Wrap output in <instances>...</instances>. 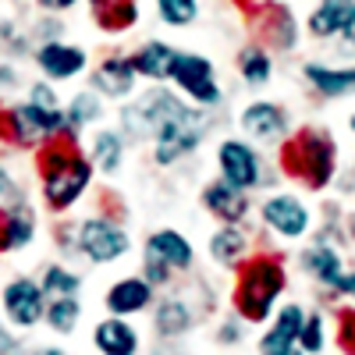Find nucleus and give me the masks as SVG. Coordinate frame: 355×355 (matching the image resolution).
Returning a JSON list of instances; mask_svg holds the SVG:
<instances>
[{
  "instance_id": "aec40b11",
  "label": "nucleus",
  "mask_w": 355,
  "mask_h": 355,
  "mask_svg": "<svg viewBox=\"0 0 355 355\" xmlns=\"http://www.w3.org/2000/svg\"><path fill=\"white\" fill-rule=\"evenodd\" d=\"M299 263H302V270L316 281V284H323L327 291H338V284H341V277H345V256L327 242V239H316L313 245H306L302 252H299Z\"/></svg>"
},
{
  "instance_id": "f03ea898",
  "label": "nucleus",
  "mask_w": 355,
  "mask_h": 355,
  "mask_svg": "<svg viewBox=\"0 0 355 355\" xmlns=\"http://www.w3.org/2000/svg\"><path fill=\"white\" fill-rule=\"evenodd\" d=\"M288 291V266L281 256L274 252H263V256H249L245 263H239V281H234V291H231V306H234V316H239L245 327H259L266 323L281 299Z\"/></svg>"
},
{
  "instance_id": "7c9ffc66",
  "label": "nucleus",
  "mask_w": 355,
  "mask_h": 355,
  "mask_svg": "<svg viewBox=\"0 0 355 355\" xmlns=\"http://www.w3.org/2000/svg\"><path fill=\"white\" fill-rule=\"evenodd\" d=\"M78 320H82V302H78V299H50V302H46L43 323H46L53 334H61V338L75 334Z\"/></svg>"
},
{
  "instance_id": "a19ab883",
  "label": "nucleus",
  "mask_w": 355,
  "mask_h": 355,
  "mask_svg": "<svg viewBox=\"0 0 355 355\" xmlns=\"http://www.w3.org/2000/svg\"><path fill=\"white\" fill-rule=\"evenodd\" d=\"M18 85H21L18 68H15L11 61H4V57H0V96H4V93H15Z\"/></svg>"
},
{
  "instance_id": "6ab92c4d",
  "label": "nucleus",
  "mask_w": 355,
  "mask_h": 355,
  "mask_svg": "<svg viewBox=\"0 0 355 355\" xmlns=\"http://www.w3.org/2000/svg\"><path fill=\"white\" fill-rule=\"evenodd\" d=\"M302 78L309 82L313 93L323 100H345L355 96V64H327V61H306Z\"/></svg>"
},
{
  "instance_id": "58836bf2",
  "label": "nucleus",
  "mask_w": 355,
  "mask_h": 355,
  "mask_svg": "<svg viewBox=\"0 0 355 355\" xmlns=\"http://www.w3.org/2000/svg\"><path fill=\"white\" fill-rule=\"evenodd\" d=\"M139 274H142L146 281H150L153 288H167V284H171V277H174V274L167 270V266H164V263H157V259H142V270H139Z\"/></svg>"
},
{
  "instance_id": "a211bd4d",
  "label": "nucleus",
  "mask_w": 355,
  "mask_h": 355,
  "mask_svg": "<svg viewBox=\"0 0 355 355\" xmlns=\"http://www.w3.org/2000/svg\"><path fill=\"white\" fill-rule=\"evenodd\" d=\"M355 25V0H320L306 18V33L320 43L345 40Z\"/></svg>"
},
{
  "instance_id": "c85d7f7f",
  "label": "nucleus",
  "mask_w": 355,
  "mask_h": 355,
  "mask_svg": "<svg viewBox=\"0 0 355 355\" xmlns=\"http://www.w3.org/2000/svg\"><path fill=\"white\" fill-rule=\"evenodd\" d=\"M234 68H239V78L249 89H263V85H270V78H274V57L259 43H245L239 50V57H234Z\"/></svg>"
},
{
  "instance_id": "f704fd0d",
  "label": "nucleus",
  "mask_w": 355,
  "mask_h": 355,
  "mask_svg": "<svg viewBox=\"0 0 355 355\" xmlns=\"http://www.w3.org/2000/svg\"><path fill=\"white\" fill-rule=\"evenodd\" d=\"M25 196H21V185H18V178L11 174V167L0 160V214H8L11 206H18Z\"/></svg>"
},
{
  "instance_id": "2eb2a0df",
  "label": "nucleus",
  "mask_w": 355,
  "mask_h": 355,
  "mask_svg": "<svg viewBox=\"0 0 355 355\" xmlns=\"http://www.w3.org/2000/svg\"><path fill=\"white\" fill-rule=\"evenodd\" d=\"M103 306L117 320H132V316H139V313L157 306V288L146 281L142 274H125V277H117L103 291Z\"/></svg>"
},
{
  "instance_id": "c756f323",
  "label": "nucleus",
  "mask_w": 355,
  "mask_h": 355,
  "mask_svg": "<svg viewBox=\"0 0 355 355\" xmlns=\"http://www.w3.org/2000/svg\"><path fill=\"white\" fill-rule=\"evenodd\" d=\"M43 295H46V302L50 299H78V291H82V274L71 270L68 263H46L43 266V274L36 277Z\"/></svg>"
},
{
  "instance_id": "ddd939ff",
  "label": "nucleus",
  "mask_w": 355,
  "mask_h": 355,
  "mask_svg": "<svg viewBox=\"0 0 355 355\" xmlns=\"http://www.w3.org/2000/svg\"><path fill=\"white\" fill-rule=\"evenodd\" d=\"M202 309L206 306L196 302V291H171V295H164V299H157V306H153V331L164 341L182 338L206 316Z\"/></svg>"
},
{
  "instance_id": "ea45409f",
  "label": "nucleus",
  "mask_w": 355,
  "mask_h": 355,
  "mask_svg": "<svg viewBox=\"0 0 355 355\" xmlns=\"http://www.w3.org/2000/svg\"><path fill=\"white\" fill-rule=\"evenodd\" d=\"M33 4L43 11V15H50V18H57V15H68V11H75L82 0H33Z\"/></svg>"
},
{
  "instance_id": "6e6552de",
  "label": "nucleus",
  "mask_w": 355,
  "mask_h": 355,
  "mask_svg": "<svg viewBox=\"0 0 355 355\" xmlns=\"http://www.w3.org/2000/svg\"><path fill=\"white\" fill-rule=\"evenodd\" d=\"M214 157H217V171H220L217 178H224L231 189H239V192H245V196L270 182V178H266V160H263V153L256 150L249 139H242V135L220 139Z\"/></svg>"
},
{
  "instance_id": "a18cd8bd",
  "label": "nucleus",
  "mask_w": 355,
  "mask_h": 355,
  "mask_svg": "<svg viewBox=\"0 0 355 355\" xmlns=\"http://www.w3.org/2000/svg\"><path fill=\"white\" fill-rule=\"evenodd\" d=\"M348 128H352V135H355V110H352V117H348Z\"/></svg>"
},
{
  "instance_id": "a878e982",
  "label": "nucleus",
  "mask_w": 355,
  "mask_h": 355,
  "mask_svg": "<svg viewBox=\"0 0 355 355\" xmlns=\"http://www.w3.org/2000/svg\"><path fill=\"white\" fill-rule=\"evenodd\" d=\"M89 15L93 21L110 36H125L139 21V4L135 0H89Z\"/></svg>"
},
{
  "instance_id": "4c0bfd02",
  "label": "nucleus",
  "mask_w": 355,
  "mask_h": 355,
  "mask_svg": "<svg viewBox=\"0 0 355 355\" xmlns=\"http://www.w3.org/2000/svg\"><path fill=\"white\" fill-rule=\"evenodd\" d=\"M242 334H245V323L227 313V320H220V327H217V341L220 345H242Z\"/></svg>"
},
{
  "instance_id": "9d476101",
  "label": "nucleus",
  "mask_w": 355,
  "mask_h": 355,
  "mask_svg": "<svg viewBox=\"0 0 355 355\" xmlns=\"http://www.w3.org/2000/svg\"><path fill=\"white\" fill-rule=\"evenodd\" d=\"M0 309H4L8 327L15 331H33L46 316V295L36 277H11L0 291Z\"/></svg>"
},
{
  "instance_id": "4468645a",
  "label": "nucleus",
  "mask_w": 355,
  "mask_h": 355,
  "mask_svg": "<svg viewBox=\"0 0 355 355\" xmlns=\"http://www.w3.org/2000/svg\"><path fill=\"white\" fill-rule=\"evenodd\" d=\"M89 89L100 93L103 100H132L139 93V75L132 68V57L128 53H107L103 61L89 71Z\"/></svg>"
},
{
  "instance_id": "f257e3e1",
  "label": "nucleus",
  "mask_w": 355,
  "mask_h": 355,
  "mask_svg": "<svg viewBox=\"0 0 355 355\" xmlns=\"http://www.w3.org/2000/svg\"><path fill=\"white\" fill-rule=\"evenodd\" d=\"M36 167H40L43 202H46V210H53V214L75 210V206L82 202V196L96 182V167H93L89 153L75 139L46 142L40 150V157H36Z\"/></svg>"
},
{
  "instance_id": "37998d69",
  "label": "nucleus",
  "mask_w": 355,
  "mask_h": 355,
  "mask_svg": "<svg viewBox=\"0 0 355 355\" xmlns=\"http://www.w3.org/2000/svg\"><path fill=\"white\" fill-rule=\"evenodd\" d=\"M334 295H341V299H352V302H355V270H345V277H341V284H338Z\"/></svg>"
},
{
  "instance_id": "1a4fd4ad",
  "label": "nucleus",
  "mask_w": 355,
  "mask_h": 355,
  "mask_svg": "<svg viewBox=\"0 0 355 355\" xmlns=\"http://www.w3.org/2000/svg\"><path fill=\"white\" fill-rule=\"evenodd\" d=\"M259 220L270 234H277L281 242H302L313 231L309 206L295 192H270L259 202Z\"/></svg>"
},
{
  "instance_id": "bb28decb",
  "label": "nucleus",
  "mask_w": 355,
  "mask_h": 355,
  "mask_svg": "<svg viewBox=\"0 0 355 355\" xmlns=\"http://www.w3.org/2000/svg\"><path fill=\"white\" fill-rule=\"evenodd\" d=\"M210 259L217 266H239L245 263V252H249V234L242 231V224H220L214 234H210Z\"/></svg>"
},
{
  "instance_id": "b1692460",
  "label": "nucleus",
  "mask_w": 355,
  "mask_h": 355,
  "mask_svg": "<svg viewBox=\"0 0 355 355\" xmlns=\"http://www.w3.org/2000/svg\"><path fill=\"white\" fill-rule=\"evenodd\" d=\"M36 210L28 206V199H21L18 206H11L8 214H0V252H18L36 242Z\"/></svg>"
},
{
  "instance_id": "423d86ee",
  "label": "nucleus",
  "mask_w": 355,
  "mask_h": 355,
  "mask_svg": "<svg viewBox=\"0 0 355 355\" xmlns=\"http://www.w3.org/2000/svg\"><path fill=\"white\" fill-rule=\"evenodd\" d=\"M171 85L185 103H192L199 110H214V107L224 103V85L217 82V68H214L210 57H202V53L178 50Z\"/></svg>"
},
{
  "instance_id": "4be33fe9",
  "label": "nucleus",
  "mask_w": 355,
  "mask_h": 355,
  "mask_svg": "<svg viewBox=\"0 0 355 355\" xmlns=\"http://www.w3.org/2000/svg\"><path fill=\"white\" fill-rule=\"evenodd\" d=\"M93 348L100 355H139L142 352V334L135 331L132 320L103 316L93 327Z\"/></svg>"
},
{
  "instance_id": "e433bc0d",
  "label": "nucleus",
  "mask_w": 355,
  "mask_h": 355,
  "mask_svg": "<svg viewBox=\"0 0 355 355\" xmlns=\"http://www.w3.org/2000/svg\"><path fill=\"white\" fill-rule=\"evenodd\" d=\"M338 345L345 348V355H355V309L338 313Z\"/></svg>"
},
{
  "instance_id": "c03bdc74",
  "label": "nucleus",
  "mask_w": 355,
  "mask_h": 355,
  "mask_svg": "<svg viewBox=\"0 0 355 355\" xmlns=\"http://www.w3.org/2000/svg\"><path fill=\"white\" fill-rule=\"evenodd\" d=\"M28 355H68L64 348H57V345H43V348H33Z\"/></svg>"
},
{
  "instance_id": "5701e85b",
  "label": "nucleus",
  "mask_w": 355,
  "mask_h": 355,
  "mask_svg": "<svg viewBox=\"0 0 355 355\" xmlns=\"http://www.w3.org/2000/svg\"><path fill=\"white\" fill-rule=\"evenodd\" d=\"M128 57H132V68H135L139 78H146V82H171V71H174V61H178V46H171L164 40H146Z\"/></svg>"
},
{
  "instance_id": "0eeeda50",
  "label": "nucleus",
  "mask_w": 355,
  "mask_h": 355,
  "mask_svg": "<svg viewBox=\"0 0 355 355\" xmlns=\"http://www.w3.org/2000/svg\"><path fill=\"white\" fill-rule=\"evenodd\" d=\"M182 107H185V100L167 85L142 89V96H132V103L121 110V135L125 139H153Z\"/></svg>"
},
{
  "instance_id": "393cba45",
  "label": "nucleus",
  "mask_w": 355,
  "mask_h": 355,
  "mask_svg": "<svg viewBox=\"0 0 355 355\" xmlns=\"http://www.w3.org/2000/svg\"><path fill=\"white\" fill-rule=\"evenodd\" d=\"M128 157V139L121 135V128H100L89 142V160H93L96 174H117L125 167Z\"/></svg>"
},
{
  "instance_id": "cd10ccee",
  "label": "nucleus",
  "mask_w": 355,
  "mask_h": 355,
  "mask_svg": "<svg viewBox=\"0 0 355 355\" xmlns=\"http://www.w3.org/2000/svg\"><path fill=\"white\" fill-rule=\"evenodd\" d=\"M64 117H68L71 135H78V132L100 125L107 117V100L100 93H93V89H78V93L64 103Z\"/></svg>"
},
{
  "instance_id": "20e7f679",
  "label": "nucleus",
  "mask_w": 355,
  "mask_h": 355,
  "mask_svg": "<svg viewBox=\"0 0 355 355\" xmlns=\"http://www.w3.org/2000/svg\"><path fill=\"white\" fill-rule=\"evenodd\" d=\"M64 245L75 249L85 263L110 266V263H121L132 252V234H128V227L121 220L110 217V214H89V217H82L71 227Z\"/></svg>"
},
{
  "instance_id": "2f4dec72",
  "label": "nucleus",
  "mask_w": 355,
  "mask_h": 355,
  "mask_svg": "<svg viewBox=\"0 0 355 355\" xmlns=\"http://www.w3.org/2000/svg\"><path fill=\"white\" fill-rule=\"evenodd\" d=\"M331 341V320L323 309H309L306 313V323H302V334H299V348L306 355H320Z\"/></svg>"
},
{
  "instance_id": "c9c22d12",
  "label": "nucleus",
  "mask_w": 355,
  "mask_h": 355,
  "mask_svg": "<svg viewBox=\"0 0 355 355\" xmlns=\"http://www.w3.org/2000/svg\"><path fill=\"white\" fill-rule=\"evenodd\" d=\"M33 107H40V110H61V96H57V89L50 85V82H33L28 85V96H25Z\"/></svg>"
},
{
  "instance_id": "9b49d317",
  "label": "nucleus",
  "mask_w": 355,
  "mask_h": 355,
  "mask_svg": "<svg viewBox=\"0 0 355 355\" xmlns=\"http://www.w3.org/2000/svg\"><path fill=\"white\" fill-rule=\"evenodd\" d=\"M239 128H242V139H249V142L281 146L291 135V117L274 100H249L239 114Z\"/></svg>"
},
{
  "instance_id": "f8f14e48",
  "label": "nucleus",
  "mask_w": 355,
  "mask_h": 355,
  "mask_svg": "<svg viewBox=\"0 0 355 355\" xmlns=\"http://www.w3.org/2000/svg\"><path fill=\"white\" fill-rule=\"evenodd\" d=\"M33 64L43 75V82H71L78 75L89 71V53L85 46L64 43V40H53V43H40L33 50Z\"/></svg>"
},
{
  "instance_id": "39448f33",
  "label": "nucleus",
  "mask_w": 355,
  "mask_h": 355,
  "mask_svg": "<svg viewBox=\"0 0 355 355\" xmlns=\"http://www.w3.org/2000/svg\"><path fill=\"white\" fill-rule=\"evenodd\" d=\"M206 128H210V110H199V107L185 103L153 135V142H150L153 146V164L157 167H174V164H182L185 157H192L199 150Z\"/></svg>"
},
{
  "instance_id": "7ed1b4c3",
  "label": "nucleus",
  "mask_w": 355,
  "mask_h": 355,
  "mask_svg": "<svg viewBox=\"0 0 355 355\" xmlns=\"http://www.w3.org/2000/svg\"><path fill=\"white\" fill-rule=\"evenodd\" d=\"M281 167L288 178L313 192H323L338 178V146L327 128H299L281 142Z\"/></svg>"
},
{
  "instance_id": "dca6fc26",
  "label": "nucleus",
  "mask_w": 355,
  "mask_h": 355,
  "mask_svg": "<svg viewBox=\"0 0 355 355\" xmlns=\"http://www.w3.org/2000/svg\"><path fill=\"white\" fill-rule=\"evenodd\" d=\"M142 259H157L164 263L171 274H189L196 266V245L189 242V234H182L178 227H157L146 234L142 242Z\"/></svg>"
},
{
  "instance_id": "79ce46f5",
  "label": "nucleus",
  "mask_w": 355,
  "mask_h": 355,
  "mask_svg": "<svg viewBox=\"0 0 355 355\" xmlns=\"http://www.w3.org/2000/svg\"><path fill=\"white\" fill-rule=\"evenodd\" d=\"M21 352V341L11 327H0V355H18Z\"/></svg>"
},
{
  "instance_id": "412c9836",
  "label": "nucleus",
  "mask_w": 355,
  "mask_h": 355,
  "mask_svg": "<svg viewBox=\"0 0 355 355\" xmlns=\"http://www.w3.org/2000/svg\"><path fill=\"white\" fill-rule=\"evenodd\" d=\"M202 206H206V214H214L220 224H242L252 210V199L239 189H231L224 178H214V182H206L202 185Z\"/></svg>"
},
{
  "instance_id": "72a5a7b5",
  "label": "nucleus",
  "mask_w": 355,
  "mask_h": 355,
  "mask_svg": "<svg viewBox=\"0 0 355 355\" xmlns=\"http://www.w3.org/2000/svg\"><path fill=\"white\" fill-rule=\"evenodd\" d=\"M256 348H259V355H306V352L299 348V338H284V334H277V331H270V327L259 334Z\"/></svg>"
},
{
  "instance_id": "473e14b6",
  "label": "nucleus",
  "mask_w": 355,
  "mask_h": 355,
  "mask_svg": "<svg viewBox=\"0 0 355 355\" xmlns=\"http://www.w3.org/2000/svg\"><path fill=\"white\" fill-rule=\"evenodd\" d=\"M157 18L171 28H189L199 18V0H153Z\"/></svg>"
},
{
  "instance_id": "f3484780",
  "label": "nucleus",
  "mask_w": 355,
  "mask_h": 355,
  "mask_svg": "<svg viewBox=\"0 0 355 355\" xmlns=\"http://www.w3.org/2000/svg\"><path fill=\"white\" fill-rule=\"evenodd\" d=\"M256 43L266 46V50H295L299 46V21L295 15L277 4V0H266V4L256 8Z\"/></svg>"
}]
</instances>
